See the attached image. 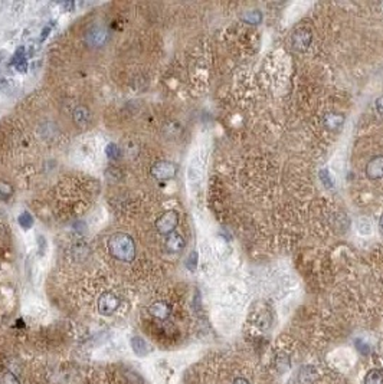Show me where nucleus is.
I'll return each mask as SVG.
<instances>
[{
    "label": "nucleus",
    "instance_id": "obj_24",
    "mask_svg": "<svg viewBox=\"0 0 383 384\" xmlns=\"http://www.w3.org/2000/svg\"><path fill=\"white\" fill-rule=\"evenodd\" d=\"M38 240H39V252H41V255H44L45 248H46V240L42 236L38 237Z\"/></svg>",
    "mask_w": 383,
    "mask_h": 384
},
{
    "label": "nucleus",
    "instance_id": "obj_18",
    "mask_svg": "<svg viewBox=\"0 0 383 384\" xmlns=\"http://www.w3.org/2000/svg\"><path fill=\"white\" fill-rule=\"evenodd\" d=\"M372 227H373V224L369 222V219H366V218H362V219L359 220V233L369 235V233L372 232Z\"/></svg>",
    "mask_w": 383,
    "mask_h": 384
},
{
    "label": "nucleus",
    "instance_id": "obj_3",
    "mask_svg": "<svg viewBox=\"0 0 383 384\" xmlns=\"http://www.w3.org/2000/svg\"><path fill=\"white\" fill-rule=\"evenodd\" d=\"M177 167L170 162H159L151 167V174L159 180H169L176 176Z\"/></svg>",
    "mask_w": 383,
    "mask_h": 384
},
{
    "label": "nucleus",
    "instance_id": "obj_28",
    "mask_svg": "<svg viewBox=\"0 0 383 384\" xmlns=\"http://www.w3.org/2000/svg\"><path fill=\"white\" fill-rule=\"evenodd\" d=\"M379 230H381V233L383 235V215L381 216V219H379Z\"/></svg>",
    "mask_w": 383,
    "mask_h": 384
},
{
    "label": "nucleus",
    "instance_id": "obj_7",
    "mask_svg": "<svg viewBox=\"0 0 383 384\" xmlns=\"http://www.w3.org/2000/svg\"><path fill=\"white\" fill-rule=\"evenodd\" d=\"M344 121H346V118H344L343 114L328 112V114H325L324 117H323V125L327 130H330V131H336V130H339V128L343 127Z\"/></svg>",
    "mask_w": 383,
    "mask_h": 384
},
{
    "label": "nucleus",
    "instance_id": "obj_22",
    "mask_svg": "<svg viewBox=\"0 0 383 384\" xmlns=\"http://www.w3.org/2000/svg\"><path fill=\"white\" fill-rule=\"evenodd\" d=\"M375 107H376V111L383 115V95H381L376 101H375Z\"/></svg>",
    "mask_w": 383,
    "mask_h": 384
},
{
    "label": "nucleus",
    "instance_id": "obj_11",
    "mask_svg": "<svg viewBox=\"0 0 383 384\" xmlns=\"http://www.w3.org/2000/svg\"><path fill=\"white\" fill-rule=\"evenodd\" d=\"M10 65H13L19 72H26L28 60H26V55H25V48H19L16 51L13 58L10 60Z\"/></svg>",
    "mask_w": 383,
    "mask_h": 384
},
{
    "label": "nucleus",
    "instance_id": "obj_20",
    "mask_svg": "<svg viewBox=\"0 0 383 384\" xmlns=\"http://www.w3.org/2000/svg\"><path fill=\"white\" fill-rule=\"evenodd\" d=\"M10 194H12V187H10L7 183L0 181V196H1L3 199H6V197H9Z\"/></svg>",
    "mask_w": 383,
    "mask_h": 384
},
{
    "label": "nucleus",
    "instance_id": "obj_4",
    "mask_svg": "<svg viewBox=\"0 0 383 384\" xmlns=\"http://www.w3.org/2000/svg\"><path fill=\"white\" fill-rule=\"evenodd\" d=\"M311 39H313L311 32L309 29H306V28H300V29H297L293 33L291 45H293V48H294L295 51L303 52V51L309 49V46L311 45Z\"/></svg>",
    "mask_w": 383,
    "mask_h": 384
},
{
    "label": "nucleus",
    "instance_id": "obj_5",
    "mask_svg": "<svg viewBox=\"0 0 383 384\" xmlns=\"http://www.w3.org/2000/svg\"><path fill=\"white\" fill-rule=\"evenodd\" d=\"M365 173H366V177L369 180H381L383 178V156L379 154V156H375L372 157L370 160L366 164V168H365Z\"/></svg>",
    "mask_w": 383,
    "mask_h": 384
},
{
    "label": "nucleus",
    "instance_id": "obj_23",
    "mask_svg": "<svg viewBox=\"0 0 383 384\" xmlns=\"http://www.w3.org/2000/svg\"><path fill=\"white\" fill-rule=\"evenodd\" d=\"M4 382L7 384H19V382H17V379H16L15 376L13 374H6V377H4Z\"/></svg>",
    "mask_w": 383,
    "mask_h": 384
},
{
    "label": "nucleus",
    "instance_id": "obj_9",
    "mask_svg": "<svg viewBox=\"0 0 383 384\" xmlns=\"http://www.w3.org/2000/svg\"><path fill=\"white\" fill-rule=\"evenodd\" d=\"M185 248V239L182 235H179L176 232L170 233L166 239V249L170 253H179Z\"/></svg>",
    "mask_w": 383,
    "mask_h": 384
},
{
    "label": "nucleus",
    "instance_id": "obj_29",
    "mask_svg": "<svg viewBox=\"0 0 383 384\" xmlns=\"http://www.w3.org/2000/svg\"><path fill=\"white\" fill-rule=\"evenodd\" d=\"M382 9H383V4H382Z\"/></svg>",
    "mask_w": 383,
    "mask_h": 384
},
{
    "label": "nucleus",
    "instance_id": "obj_8",
    "mask_svg": "<svg viewBox=\"0 0 383 384\" xmlns=\"http://www.w3.org/2000/svg\"><path fill=\"white\" fill-rule=\"evenodd\" d=\"M107 38H108L107 30L101 28V26H95V28H92V29L88 32V35H87V42H88L91 46H101V45L105 44Z\"/></svg>",
    "mask_w": 383,
    "mask_h": 384
},
{
    "label": "nucleus",
    "instance_id": "obj_21",
    "mask_svg": "<svg viewBox=\"0 0 383 384\" xmlns=\"http://www.w3.org/2000/svg\"><path fill=\"white\" fill-rule=\"evenodd\" d=\"M186 265H188V268H189L191 271H194V269H196V265H197V253H196V252H192L191 255H189V258H188V261H186Z\"/></svg>",
    "mask_w": 383,
    "mask_h": 384
},
{
    "label": "nucleus",
    "instance_id": "obj_16",
    "mask_svg": "<svg viewBox=\"0 0 383 384\" xmlns=\"http://www.w3.org/2000/svg\"><path fill=\"white\" fill-rule=\"evenodd\" d=\"M17 220H19V224H20L25 230H28V229H30V227L33 226V218L30 216L28 212H23V213L19 216Z\"/></svg>",
    "mask_w": 383,
    "mask_h": 384
},
{
    "label": "nucleus",
    "instance_id": "obj_2",
    "mask_svg": "<svg viewBox=\"0 0 383 384\" xmlns=\"http://www.w3.org/2000/svg\"><path fill=\"white\" fill-rule=\"evenodd\" d=\"M177 224H179V215H177V212L169 210V212L163 213L162 216H160V219L156 222V227L163 235H170V233L175 232Z\"/></svg>",
    "mask_w": 383,
    "mask_h": 384
},
{
    "label": "nucleus",
    "instance_id": "obj_27",
    "mask_svg": "<svg viewBox=\"0 0 383 384\" xmlns=\"http://www.w3.org/2000/svg\"><path fill=\"white\" fill-rule=\"evenodd\" d=\"M234 384H250V383H248V382H247L245 379H236L235 383H234Z\"/></svg>",
    "mask_w": 383,
    "mask_h": 384
},
{
    "label": "nucleus",
    "instance_id": "obj_10",
    "mask_svg": "<svg viewBox=\"0 0 383 384\" xmlns=\"http://www.w3.org/2000/svg\"><path fill=\"white\" fill-rule=\"evenodd\" d=\"M150 314L154 317V318H159V320H166L170 312H172V308L167 302H163V301H159V302H154L150 305Z\"/></svg>",
    "mask_w": 383,
    "mask_h": 384
},
{
    "label": "nucleus",
    "instance_id": "obj_25",
    "mask_svg": "<svg viewBox=\"0 0 383 384\" xmlns=\"http://www.w3.org/2000/svg\"><path fill=\"white\" fill-rule=\"evenodd\" d=\"M7 87V81L4 78H0V89H4Z\"/></svg>",
    "mask_w": 383,
    "mask_h": 384
},
{
    "label": "nucleus",
    "instance_id": "obj_15",
    "mask_svg": "<svg viewBox=\"0 0 383 384\" xmlns=\"http://www.w3.org/2000/svg\"><path fill=\"white\" fill-rule=\"evenodd\" d=\"M365 384H383V373L379 370L370 371L365 379Z\"/></svg>",
    "mask_w": 383,
    "mask_h": 384
},
{
    "label": "nucleus",
    "instance_id": "obj_13",
    "mask_svg": "<svg viewBox=\"0 0 383 384\" xmlns=\"http://www.w3.org/2000/svg\"><path fill=\"white\" fill-rule=\"evenodd\" d=\"M131 347H133L134 353L140 357H144L148 354V345L146 341L143 340L141 337H133L131 338Z\"/></svg>",
    "mask_w": 383,
    "mask_h": 384
},
{
    "label": "nucleus",
    "instance_id": "obj_19",
    "mask_svg": "<svg viewBox=\"0 0 383 384\" xmlns=\"http://www.w3.org/2000/svg\"><path fill=\"white\" fill-rule=\"evenodd\" d=\"M320 178H321V183L324 184L325 187H328V189H331V187H333V180H331V177H330V173H328V170H327V168L320 170Z\"/></svg>",
    "mask_w": 383,
    "mask_h": 384
},
{
    "label": "nucleus",
    "instance_id": "obj_17",
    "mask_svg": "<svg viewBox=\"0 0 383 384\" xmlns=\"http://www.w3.org/2000/svg\"><path fill=\"white\" fill-rule=\"evenodd\" d=\"M105 154L108 156V159L111 160H118L121 156V150L116 146V144H108L105 148Z\"/></svg>",
    "mask_w": 383,
    "mask_h": 384
},
{
    "label": "nucleus",
    "instance_id": "obj_6",
    "mask_svg": "<svg viewBox=\"0 0 383 384\" xmlns=\"http://www.w3.org/2000/svg\"><path fill=\"white\" fill-rule=\"evenodd\" d=\"M118 307H120V299H118L117 295H114L111 292H105L100 298L98 310L103 315H111L114 311H117Z\"/></svg>",
    "mask_w": 383,
    "mask_h": 384
},
{
    "label": "nucleus",
    "instance_id": "obj_14",
    "mask_svg": "<svg viewBox=\"0 0 383 384\" xmlns=\"http://www.w3.org/2000/svg\"><path fill=\"white\" fill-rule=\"evenodd\" d=\"M241 19L245 22V23H250V25H258L262 22V13L259 10H248L245 13L241 15Z\"/></svg>",
    "mask_w": 383,
    "mask_h": 384
},
{
    "label": "nucleus",
    "instance_id": "obj_1",
    "mask_svg": "<svg viewBox=\"0 0 383 384\" xmlns=\"http://www.w3.org/2000/svg\"><path fill=\"white\" fill-rule=\"evenodd\" d=\"M110 251L111 253L124 262L133 261L135 256V248H134L133 239L126 233H116L110 239Z\"/></svg>",
    "mask_w": 383,
    "mask_h": 384
},
{
    "label": "nucleus",
    "instance_id": "obj_26",
    "mask_svg": "<svg viewBox=\"0 0 383 384\" xmlns=\"http://www.w3.org/2000/svg\"><path fill=\"white\" fill-rule=\"evenodd\" d=\"M49 30H51V26H48L46 29H44V32H42V38H41V41H44L45 38L48 36V33H49Z\"/></svg>",
    "mask_w": 383,
    "mask_h": 384
},
{
    "label": "nucleus",
    "instance_id": "obj_12",
    "mask_svg": "<svg viewBox=\"0 0 383 384\" xmlns=\"http://www.w3.org/2000/svg\"><path fill=\"white\" fill-rule=\"evenodd\" d=\"M91 119V114L85 107H78L74 111V122L78 127H87Z\"/></svg>",
    "mask_w": 383,
    "mask_h": 384
}]
</instances>
